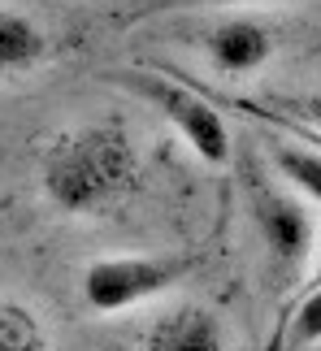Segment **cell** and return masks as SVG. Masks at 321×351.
Returning a JSON list of instances; mask_svg holds the SVG:
<instances>
[{"instance_id":"8","label":"cell","mask_w":321,"mask_h":351,"mask_svg":"<svg viewBox=\"0 0 321 351\" xmlns=\"http://www.w3.org/2000/svg\"><path fill=\"white\" fill-rule=\"evenodd\" d=\"M274 165L300 195H309L313 204H321V152L317 147H309V143H278L274 147Z\"/></svg>"},{"instance_id":"2","label":"cell","mask_w":321,"mask_h":351,"mask_svg":"<svg viewBox=\"0 0 321 351\" xmlns=\"http://www.w3.org/2000/svg\"><path fill=\"white\" fill-rule=\"evenodd\" d=\"M182 274H187V265L174 261V256H152V252L100 256V261H91L83 269V300L100 317L126 313L135 304H148L156 295H165Z\"/></svg>"},{"instance_id":"5","label":"cell","mask_w":321,"mask_h":351,"mask_svg":"<svg viewBox=\"0 0 321 351\" xmlns=\"http://www.w3.org/2000/svg\"><path fill=\"white\" fill-rule=\"evenodd\" d=\"M209 65L222 78H248L270 65L274 57V31L261 18H222L204 39Z\"/></svg>"},{"instance_id":"4","label":"cell","mask_w":321,"mask_h":351,"mask_svg":"<svg viewBox=\"0 0 321 351\" xmlns=\"http://www.w3.org/2000/svg\"><path fill=\"white\" fill-rule=\"evenodd\" d=\"M252 221H257V234L265 243V252L274 256L278 274L296 278L317 243L309 208L296 195L278 191V186H252Z\"/></svg>"},{"instance_id":"11","label":"cell","mask_w":321,"mask_h":351,"mask_svg":"<svg viewBox=\"0 0 321 351\" xmlns=\"http://www.w3.org/2000/svg\"><path fill=\"white\" fill-rule=\"evenodd\" d=\"M300 109H304V117H309V121H313V126L321 130V87L313 91V96H309V100H300Z\"/></svg>"},{"instance_id":"9","label":"cell","mask_w":321,"mask_h":351,"mask_svg":"<svg viewBox=\"0 0 321 351\" xmlns=\"http://www.w3.org/2000/svg\"><path fill=\"white\" fill-rule=\"evenodd\" d=\"M278 343H283V351H304V347L321 343V291L291 300L283 326L274 334V351H278Z\"/></svg>"},{"instance_id":"10","label":"cell","mask_w":321,"mask_h":351,"mask_svg":"<svg viewBox=\"0 0 321 351\" xmlns=\"http://www.w3.org/2000/svg\"><path fill=\"white\" fill-rule=\"evenodd\" d=\"M0 351H48V334L39 317L13 300H0Z\"/></svg>"},{"instance_id":"1","label":"cell","mask_w":321,"mask_h":351,"mask_svg":"<svg viewBox=\"0 0 321 351\" xmlns=\"http://www.w3.org/2000/svg\"><path fill=\"white\" fill-rule=\"evenodd\" d=\"M139 182V152L122 121H83L61 130L39 156L48 204L70 217H96L126 199Z\"/></svg>"},{"instance_id":"3","label":"cell","mask_w":321,"mask_h":351,"mask_svg":"<svg viewBox=\"0 0 321 351\" xmlns=\"http://www.w3.org/2000/svg\"><path fill=\"white\" fill-rule=\"evenodd\" d=\"M126 83L165 113V121L182 134L187 147H191L204 165H226V160H230V126H226V117L213 109L200 91L174 83V78H160V74H143V70L130 74Z\"/></svg>"},{"instance_id":"6","label":"cell","mask_w":321,"mask_h":351,"mask_svg":"<svg viewBox=\"0 0 321 351\" xmlns=\"http://www.w3.org/2000/svg\"><path fill=\"white\" fill-rule=\"evenodd\" d=\"M143 351H226V330L209 308L182 304L152 321V330L143 334Z\"/></svg>"},{"instance_id":"7","label":"cell","mask_w":321,"mask_h":351,"mask_svg":"<svg viewBox=\"0 0 321 351\" xmlns=\"http://www.w3.org/2000/svg\"><path fill=\"white\" fill-rule=\"evenodd\" d=\"M48 57V35L39 31L35 18L13 9H0V78L26 74Z\"/></svg>"}]
</instances>
